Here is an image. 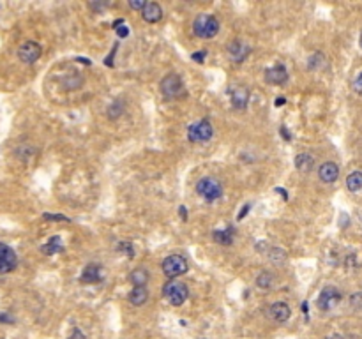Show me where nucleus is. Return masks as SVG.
Segmentation results:
<instances>
[{"mask_svg":"<svg viewBox=\"0 0 362 339\" xmlns=\"http://www.w3.org/2000/svg\"><path fill=\"white\" fill-rule=\"evenodd\" d=\"M193 32L202 39H212L219 32V22L210 14H200L193 23Z\"/></svg>","mask_w":362,"mask_h":339,"instance_id":"nucleus-1","label":"nucleus"},{"mask_svg":"<svg viewBox=\"0 0 362 339\" xmlns=\"http://www.w3.org/2000/svg\"><path fill=\"white\" fill-rule=\"evenodd\" d=\"M163 295L172 306H182L189 297V288L185 287V283L172 279L163 287Z\"/></svg>","mask_w":362,"mask_h":339,"instance_id":"nucleus-2","label":"nucleus"},{"mask_svg":"<svg viewBox=\"0 0 362 339\" xmlns=\"http://www.w3.org/2000/svg\"><path fill=\"white\" fill-rule=\"evenodd\" d=\"M196 193L202 194L207 202H216L223 194V185L214 177H203L202 181H198V184H196Z\"/></svg>","mask_w":362,"mask_h":339,"instance_id":"nucleus-3","label":"nucleus"},{"mask_svg":"<svg viewBox=\"0 0 362 339\" xmlns=\"http://www.w3.org/2000/svg\"><path fill=\"white\" fill-rule=\"evenodd\" d=\"M212 134H214V129H212V124L207 119L200 120L198 124H193L187 129V138L193 143H205V141L210 140Z\"/></svg>","mask_w":362,"mask_h":339,"instance_id":"nucleus-4","label":"nucleus"},{"mask_svg":"<svg viewBox=\"0 0 362 339\" xmlns=\"http://www.w3.org/2000/svg\"><path fill=\"white\" fill-rule=\"evenodd\" d=\"M187 269H189L187 260L181 255H170L168 258L163 260V272L166 274L168 278L182 276V274L187 272Z\"/></svg>","mask_w":362,"mask_h":339,"instance_id":"nucleus-5","label":"nucleus"},{"mask_svg":"<svg viewBox=\"0 0 362 339\" xmlns=\"http://www.w3.org/2000/svg\"><path fill=\"white\" fill-rule=\"evenodd\" d=\"M339 302H341V291L334 287H327L320 291V297H318L316 304L322 311H332Z\"/></svg>","mask_w":362,"mask_h":339,"instance_id":"nucleus-6","label":"nucleus"},{"mask_svg":"<svg viewBox=\"0 0 362 339\" xmlns=\"http://www.w3.org/2000/svg\"><path fill=\"white\" fill-rule=\"evenodd\" d=\"M161 92L168 99H175L184 92V83L177 75H168L161 81Z\"/></svg>","mask_w":362,"mask_h":339,"instance_id":"nucleus-7","label":"nucleus"},{"mask_svg":"<svg viewBox=\"0 0 362 339\" xmlns=\"http://www.w3.org/2000/svg\"><path fill=\"white\" fill-rule=\"evenodd\" d=\"M18 57L23 64H34L41 57V46L35 41H26L18 48Z\"/></svg>","mask_w":362,"mask_h":339,"instance_id":"nucleus-8","label":"nucleus"},{"mask_svg":"<svg viewBox=\"0 0 362 339\" xmlns=\"http://www.w3.org/2000/svg\"><path fill=\"white\" fill-rule=\"evenodd\" d=\"M18 258L16 253L5 244H0V274H9L16 269Z\"/></svg>","mask_w":362,"mask_h":339,"instance_id":"nucleus-9","label":"nucleus"},{"mask_svg":"<svg viewBox=\"0 0 362 339\" xmlns=\"http://www.w3.org/2000/svg\"><path fill=\"white\" fill-rule=\"evenodd\" d=\"M265 81L270 85H284L288 81V71L283 64L270 67L265 71Z\"/></svg>","mask_w":362,"mask_h":339,"instance_id":"nucleus-10","label":"nucleus"},{"mask_svg":"<svg viewBox=\"0 0 362 339\" xmlns=\"http://www.w3.org/2000/svg\"><path fill=\"white\" fill-rule=\"evenodd\" d=\"M230 96H232V104L237 110H244L247 106V103H249V90L244 85H237L235 88H232Z\"/></svg>","mask_w":362,"mask_h":339,"instance_id":"nucleus-11","label":"nucleus"},{"mask_svg":"<svg viewBox=\"0 0 362 339\" xmlns=\"http://www.w3.org/2000/svg\"><path fill=\"white\" fill-rule=\"evenodd\" d=\"M318 177H320V181L327 182V184H332L339 177V166L336 163H332V161H327L318 170Z\"/></svg>","mask_w":362,"mask_h":339,"instance_id":"nucleus-12","label":"nucleus"},{"mask_svg":"<svg viewBox=\"0 0 362 339\" xmlns=\"http://www.w3.org/2000/svg\"><path fill=\"white\" fill-rule=\"evenodd\" d=\"M290 314L291 309L286 302H276V304H272L269 308V316L278 323H284L290 318Z\"/></svg>","mask_w":362,"mask_h":339,"instance_id":"nucleus-13","label":"nucleus"},{"mask_svg":"<svg viewBox=\"0 0 362 339\" xmlns=\"http://www.w3.org/2000/svg\"><path fill=\"white\" fill-rule=\"evenodd\" d=\"M228 53H230V58L233 62H242L244 58L251 53V48L247 46L246 43H242V41H232L228 46Z\"/></svg>","mask_w":362,"mask_h":339,"instance_id":"nucleus-14","label":"nucleus"},{"mask_svg":"<svg viewBox=\"0 0 362 339\" xmlns=\"http://www.w3.org/2000/svg\"><path fill=\"white\" fill-rule=\"evenodd\" d=\"M103 279V270L99 265H87V269L83 270V274L79 276V281L83 283V285H96Z\"/></svg>","mask_w":362,"mask_h":339,"instance_id":"nucleus-15","label":"nucleus"},{"mask_svg":"<svg viewBox=\"0 0 362 339\" xmlns=\"http://www.w3.org/2000/svg\"><path fill=\"white\" fill-rule=\"evenodd\" d=\"M141 16L147 23H157L163 18V9L157 2H147L145 9L141 11Z\"/></svg>","mask_w":362,"mask_h":339,"instance_id":"nucleus-16","label":"nucleus"},{"mask_svg":"<svg viewBox=\"0 0 362 339\" xmlns=\"http://www.w3.org/2000/svg\"><path fill=\"white\" fill-rule=\"evenodd\" d=\"M129 302L132 306H143L149 299V291H147L145 287H134L131 291H129Z\"/></svg>","mask_w":362,"mask_h":339,"instance_id":"nucleus-17","label":"nucleus"},{"mask_svg":"<svg viewBox=\"0 0 362 339\" xmlns=\"http://www.w3.org/2000/svg\"><path fill=\"white\" fill-rule=\"evenodd\" d=\"M313 166H314V157L311 154H306L304 152V154H299L295 157V168L299 172L308 173L313 170Z\"/></svg>","mask_w":362,"mask_h":339,"instance_id":"nucleus-18","label":"nucleus"},{"mask_svg":"<svg viewBox=\"0 0 362 339\" xmlns=\"http://www.w3.org/2000/svg\"><path fill=\"white\" fill-rule=\"evenodd\" d=\"M233 234L235 230L230 226V228L226 230H217V232H214V240H216L217 244H221V246H230V244L233 242Z\"/></svg>","mask_w":362,"mask_h":339,"instance_id":"nucleus-19","label":"nucleus"},{"mask_svg":"<svg viewBox=\"0 0 362 339\" xmlns=\"http://www.w3.org/2000/svg\"><path fill=\"white\" fill-rule=\"evenodd\" d=\"M129 279H131V283L134 285V287H145L147 283H149V272H147V269L140 267V269L132 270L131 276H129Z\"/></svg>","mask_w":362,"mask_h":339,"instance_id":"nucleus-20","label":"nucleus"},{"mask_svg":"<svg viewBox=\"0 0 362 339\" xmlns=\"http://www.w3.org/2000/svg\"><path fill=\"white\" fill-rule=\"evenodd\" d=\"M41 251L46 253V255H55V253H62L64 251V247H62L60 242V237H52L48 242L41 246Z\"/></svg>","mask_w":362,"mask_h":339,"instance_id":"nucleus-21","label":"nucleus"},{"mask_svg":"<svg viewBox=\"0 0 362 339\" xmlns=\"http://www.w3.org/2000/svg\"><path fill=\"white\" fill-rule=\"evenodd\" d=\"M346 187L352 193H357L362 189V172H353L346 177Z\"/></svg>","mask_w":362,"mask_h":339,"instance_id":"nucleus-22","label":"nucleus"},{"mask_svg":"<svg viewBox=\"0 0 362 339\" xmlns=\"http://www.w3.org/2000/svg\"><path fill=\"white\" fill-rule=\"evenodd\" d=\"M274 283V276L270 272H261L258 278H256V287L261 288V290H269Z\"/></svg>","mask_w":362,"mask_h":339,"instance_id":"nucleus-23","label":"nucleus"},{"mask_svg":"<svg viewBox=\"0 0 362 339\" xmlns=\"http://www.w3.org/2000/svg\"><path fill=\"white\" fill-rule=\"evenodd\" d=\"M323 62H325V55H322V53H314V55H311L308 60V67L311 71H318L320 67L323 66Z\"/></svg>","mask_w":362,"mask_h":339,"instance_id":"nucleus-24","label":"nucleus"},{"mask_svg":"<svg viewBox=\"0 0 362 339\" xmlns=\"http://www.w3.org/2000/svg\"><path fill=\"white\" fill-rule=\"evenodd\" d=\"M269 260L274 261L276 265H279L286 260V253L283 251V249H279V247H272L269 251Z\"/></svg>","mask_w":362,"mask_h":339,"instance_id":"nucleus-25","label":"nucleus"},{"mask_svg":"<svg viewBox=\"0 0 362 339\" xmlns=\"http://www.w3.org/2000/svg\"><path fill=\"white\" fill-rule=\"evenodd\" d=\"M122 111H124L122 103H120V101H115L113 104H111L110 108H108V117H110V119H117V117H120V115H122Z\"/></svg>","mask_w":362,"mask_h":339,"instance_id":"nucleus-26","label":"nucleus"},{"mask_svg":"<svg viewBox=\"0 0 362 339\" xmlns=\"http://www.w3.org/2000/svg\"><path fill=\"white\" fill-rule=\"evenodd\" d=\"M113 28L119 37H128L129 35V28H128V25L124 23V20H117V22L113 23Z\"/></svg>","mask_w":362,"mask_h":339,"instance_id":"nucleus-27","label":"nucleus"},{"mask_svg":"<svg viewBox=\"0 0 362 339\" xmlns=\"http://www.w3.org/2000/svg\"><path fill=\"white\" fill-rule=\"evenodd\" d=\"M350 306L357 311H362V293H353L350 297Z\"/></svg>","mask_w":362,"mask_h":339,"instance_id":"nucleus-28","label":"nucleus"},{"mask_svg":"<svg viewBox=\"0 0 362 339\" xmlns=\"http://www.w3.org/2000/svg\"><path fill=\"white\" fill-rule=\"evenodd\" d=\"M147 5L145 0H129V7L134 9V11H143Z\"/></svg>","mask_w":362,"mask_h":339,"instance_id":"nucleus-29","label":"nucleus"},{"mask_svg":"<svg viewBox=\"0 0 362 339\" xmlns=\"http://www.w3.org/2000/svg\"><path fill=\"white\" fill-rule=\"evenodd\" d=\"M43 217L46 221H64V223H67V221H69V217H66V216H60V214H48V212H46V214H43Z\"/></svg>","mask_w":362,"mask_h":339,"instance_id":"nucleus-30","label":"nucleus"},{"mask_svg":"<svg viewBox=\"0 0 362 339\" xmlns=\"http://www.w3.org/2000/svg\"><path fill=\"white\" fill-rule=\"evenodd\" d=\"M353 90H355L359 96H362V73L353 79Z\"/></svg>","mask_w":362,"mask_h":339,"instance_id":"nucleus-31","label":"nucleus"},{"mask_svg":"<svg viewBox=\"0 0 362 339\" xmlns=\"http://www.w3.org/2000/svg\"><path fill=\"white\" fill-rule=\"evenodd\" d=\"M119 249H120V251H124V253L128 251V256H129V258H132V256H134V251H132V246H131V244H129V242H122V244H120V246H119Z\"/></svg>","mask_w":362,"mask_h":339,"instance_id":"nucleus-32","label":"nucleus"},{"mask_svg":"<svg viewBox=\"0 0 362 339\" xmlns=\"http://www.w3.org/2000/svg\"><path fill=\"white\" fill-rule=\"evenodd\" d=\"M64 83H71L69 88H78L79 85H81V78H79V76H75V78H66Z\"/></svg>","mask_w":362,"mask_h":339,"instance_id":"nucleus-33","label":"nucleus"},{"mask_svg":"<svg viewBox=\"0 0 362 339\" xmlns=\"http://www.w3.org/2000/svg\"><path fill=\"white\" fill-rule=\"evenodd\" d=\"M249 209H251V203H246V205H244V207H242V210H240V214H238V216H237V221H242L244 217L247 216V212H249Z\"/></svg>","mask_w":362,"mask_h":339,"instance_id":"nucleus-34","label":"nucleus"},{"mask_svg":"<svg viewBox=\"0 0 362 339\" xmlns=\"http://www.w3.org/2000/svg\"><path fill=\"white\" fill-rule=\"evenodd\" d=\"M279 134H281V136L284 138V140H286V141H290V140H291V134H290V132H288L286 126H281V128H279Z\"/></svg>","mask_w":362,"mask_h":339,"instance_id":"nucleus-35","label":"nucleus"},{"mask_svg":"<svg viewBox=\"0 0 362 339\" xmlns=\"http://www.w3.org/2000/svg\"><path fill=\"white\" fill-rule=\"evenodd\" d=\"M205 55H207V52H198V53H193V60L200 62L202 64L203 60H205Z\"/></svg>","mask_w":362,"mask_h":339,"instance_id":"nucleus-36","label":"nucleus"},{"mask_svg":"<svg viewBox=\"0 0 362 339\" xmlns=\"http://www.w3.org/2000/svg\"><path fill=\"white\" fill-rule=\"evenodd\" d=\"M69 339H85V336H83V332H79L78 329H75L73 334L69 336Z\"/></svg>","mask_w":362,"mask_h":339,"instance_id":"nucleus-37","label":"nucleus"},{"mask_svg":"<svg viewBox=\"0 0 362 339\" xmlns=\"http://www.w3.org/2000/svg\"><path fill=\"white\" fill-rule=\"evenodd\" d=\"M0 322H2V323H13L14 322V320H13V318H11V316H9V314H0Z\"/></svg>","mask_w":362,"mask_h":339,"instance_id":"nucleus-38","label":"nucleus"},{"mask_svg":"<svg viewBox=\"0 0 362 339\" xmlns=\"http://www.w3.org/2000/svg\"><path fill=\"white\" fill-rule=\"evenodd\" d=\"M286 104V99H284V97H278V99H276V106H284Z\"/></svg>","mask_w":362,"mask_h":339,"instance_id":"nucleus-39","label":"nucleus"},{"mask_svg":"<svg viewBox=\"0 0 362 339\" xmlns=\"http://www.w3.org/2000/svg\"><path fill=\"white\" fill-rule=\"evenodd\" d=\"M185 212H187V210H185V207H181V209H179V214H181V217H182V219H187V214H185Z\"/></svg>","mask_w":362,"mask_h":339,"instance_id":"nucleus-40","label":"nucleus"},{"mask_svg":"<svg viewBox=\"0 0 362 339\" xmlns=\"http://www.w3.org/2000/svg\"><path fill=\"white\" fill-rule=\"evenodd\" d=\"M276 193H281L283 194V198L284 200H288V193L284 189H281V187H278V189H276Z\"/></svg>","mask_w":362,"mask_h":339,"instance_id":"nucleus-41","label":"nucleus"},{"mask_svg":"<svg viewBox=\"0 0 362 339\" xmlns=\"http://www.w3.org/2000/svg\"><path fill=\"white\" fill-rule=\"evenodd\" d=\"M302 313L308 314V302H302Z\"/></svg>","mask_w":362,"mask_h":339,"instance_id":"nucleus-42","label":"nucleus"},{"mask_svg":"<svg viewBox=\"0 0 362 339\" xmlns=\"http://www.w3.org/2000/svg\"><path fill=\"white\" fill-rule=\"evenodd\" d=\"M329 339H343V336H341V334H332Z\"/></svg>","mask_w":362,"mask_h":339,"instance_id":"nucleus-43","label":"nucleus"},{"mask_svg":"<svg viewBox=\"0 0 362 339\" xmlns=\"http://www.w3.org/2000/svg\"><path fill=\"white\" fill-rule=\"evenodd\" d=\"M361 46H362V35H361Z\"/></svg>","mask_w":362,"mask_h":339,"instance_id":"nucleus-44","label":"nucleus"}]
</instances>
